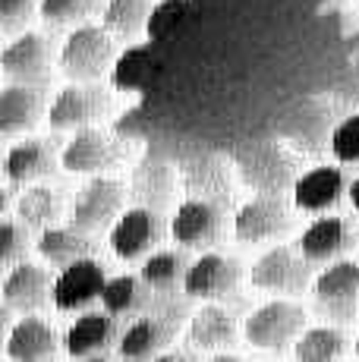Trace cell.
Returning <instances> with one entry per match:
<instances>
[{"instance_id":"cell-1","label":"cell","mask_w":359,"mask_h":362,"mask_svg":"<svg viewBox=\"0 0 359 362\" xmlns=\"http://www.w3.org/2000/svg\"><path fill=\"white\" fill-rule=\"evenodd\" d=\"M306 309L293 299H268L249 312V318L243 322V337L255 350H284V346L296 344L300 334L306 331Z\"/></svg>"},{"instance_id":"cell-2","label":"cell","mask_w":359,"mask_h":362,"mask_svg":"<svg viewBox=\"0 0 359 362\" xmlns=\"http://www.w3.org/2000/svg\"><path fill=\"white\" fill-rule=\"evenodd\" d=\"M114 35L98 25H79L60 47V69L73 82H98L114 69Z\"/></svg>"},{"instance_id":"cell-3","label":"cell","mask_w":359,"mask_h":362,"mask_svg":"<svg viewBox=\"0 0 359 362\" xmlns=\"http://www.w3.org/2000/svg\"><path fill=\"white\" fill-rule=\"evenodd\" d=\"M123 202H126L123 183L98 173V177H92L79 192H76V199L70 205V224L79 227V230H86V233L114 227L117 218L123 214Z\"/></svg>"},{"instance_id":"cell-4","label":"cell","mask_w":359,"mask_h":362,"mask_svg":"<svg viewBox=\"0 0 359 362\" xmlns=\"http://www.w3.org/2000/svg\"><path fill=\"white\" fill-rule=\"evenodd\" d=\"M249 281H252V287L268 290V293L296 296V293H302L309 284H315V277H312V271H309V259L300 249L271 246L252 264Z\"/></svg>"},{"instance_id":"cell-5","label":"cell","mask_w":359,"mask_h":362,"mask_svg":"<svg viewBox=\"0 0 359 362\" xmlns=\"http://www.w3.org/2000/svg\"><path fill=\"white\" fill-rule=\"evenodd\" d=\"M114 107L110 92H105L95 82H73V86L60 88L57 98L47 107V123L54 129H86L105 120Z\"/></svg>"},{"instance_id":"cell-6","label":"cell","mask_w":359,"mask_h":362,"mask_svg":"<svg viewBox=\"0 0 359 362\" xmlns=\"http://www.w3.org/2000/svg\"><path fill=\"white\" fill-rule=\"evenodd\" d=\"M126 158V148H123L120 139H114L110 132H105L101 127H86L76 129L73 139L60 148V167L70 173H107L114 170L117 164Z\"/></svg>"},{"instance_id":"cell-7","label":"cell","mask_w":359,"mask_h":362,"mask_svg":"<svg viewBox=\"0 0 359 362\" xmlns=\"http://www.w3.org/2000/svg\"><path fill=\"white\" fill-rule=\"evenodd\" d=\"M293 214L278 192H261L237 208L233 214V233L240 243H271L290 233Z\"/></svg>"},{"instance_id":"cell-8","label":"cell","mask_w":359,"mask_h":362,"mask_svg":"<svg viewBox=\"0 0 359 362\" xmlns=\"http://www.w3.org/2000/svg\"><path fill=\"white\" fill-rule=\"evenodd\" d=\"M312 296L322 315L334 322H350L359 303V262L341 259L322 271L312 284Z\"/></svg>"},{"instance_id":"cell-9","label":"cell","mask_w":359,"mask_h":362,"mask_svg":"<svg viewBox=\"0 0 359 362\" xmlns=\"http://www.w3.org/2000/svg\"><path fill=\"white\" fill-rule=\"evenodd\" d=\"M240 284V262L230 255L220 252H205L186 268L183 277V290L192 299H205V303H215L224 299L237 290Z\"/></svg>"},{"instance_id":"cell-10","label":"cell","mask_w":359,"mask_h":362,"mask_svg":"<svg viewBox=\"0 0 359 362\" xmlns=\"http://www.w3.org/2000/svg\"><path fill=\"white\" fill-rule=\"evenodd\" d=\"M107 287V271L101 262L95 259H79L73 264H66L54 281V305L64 312H76L92 305L95 299H101Z\"/></svg>"},{"instance_id":"cell-11","label":"cell","mask_w":359,"mask_h":362,"mask_svg":"<svg viewBox=\"0 0 359 362\" xmlns=\"http://www.w3.org/2000/svg\"><path fill=\"white\" fill-rule=\"evenodd\" d=\"M220 230H224V214L211 199H186L183 205L177 208L174 221H170V233L180 246L186 249H208L220 240Z\"/></svg>"},{"instance_id":"cell-12","label":"cell","mask_w":359,"mask_h":362,"mask_svg":"<svg viewBox=\"0 0 359 362\" xmlns=\"http://www.w3.org/2000/svg\"><path fill=\"white\" fill-rule=\"evenodd\" d=\"M161 243V218L151 208H126L110 227V249L117 259L133 262Z\"/></svg>"},{"instance_id":"cell-13","label":"cell","mask_w":359,"mask_h":362,"mask_svg":"<svg viewBox=\"0 0 359 362\" xmlns=\"http://www.w3.org/2000/svg\"><path fill=\"white\" fill-rule=\"evenodd\" d=\"M47 293H54V284L47 281V271L35 262H19L10 268L4 281V309L32 315L47 303Z\"/></svg>"},{"instance_id":"cell-14","label":"cell","mask_w":359,"mask_h":362,"mask_svg":"<svg viewBox=\"0 0 359 362\" xmlns=\"http://www.w3.org/2000/svg\"><path fill=\"white\" fill-rule=\"evenodd\" d=\"M57 161H60V155L51 139H23V142L10 145V151H6L4 173L10 183L25 186V183H35V180L47 177L57 167Z\"/></svg>"},{"instance_id":"cell-15","label":"cell","mask_w":359,"mask_h":362,"mask_svg":"<svg viewBox=\"0 0 359 362\" xmlns=\"http://www.w3.org/2000/svg\"><path fill=\"white\" fill-rule=\"evenodd\" d=\"M51 66L47 41L35 32H23L4 47V76L10 82H29L38 86Z\"/></svg>"},{"instance_id":"cell-16","label":"cell","mask_w":359,"mask_h":362,"mask_svg":"<svg viewBox=\"0 0 359 362\" xmlns=\"http://www.w3.org/2000/svg\"><path fill=\"white\" fill-rule=\"evenodd\" d=\"M45 114V92L29 82H10L0 95V132L6 139L29 132Z\"/></svg>"},{"instance_id":"cell-17","label":"cell","mask_w":359,"mask_h":362,"mask_svg":"<svg viewBox=\"0 0 359 362\" xmlns=\"http://www.w3.org/2000/svg\"><path fill=\"white\" fill-rule=\"evenodd\" d=\"M57 346V331L35 315L19 318L6 334V356L13 362H54Z\"/></svg>"},{"instance_id":"cell-18","label":"cell","mask_w":359,"mask_h":362,"mask_svg":"<svg viewBox=\"0 0 359 362\" xmlns=\"http://www.w3.org/2000/svg\"><path fill=\"white\" fill-rule=\"evenodd\" d=\"M343 196V173L341 167H312L293 180V205L300 211H328Z\"/></svg>"},{"instance_id":"cell-19","label":"cell","mask_w":359,"mask_h":362,"mask_svg":"<svg viewBox=\"0 0 359 362\" xmlns=\"http://www.w3.org/2000/svg\"><path fill=\"white\" fill-rule=\"evenodd\" d=\"M353 246V230L343 218H319L300 233V249L309 262H331Z\"/></svg>"},{"instance_id":"cell-20","label":"cell","mask_w":359,"mask_h":362,"mask_svg":"<svg viewBox=\"0 0 359 362\" xmlns=\"http://www.w3.org/2000/svg\"><path fill=\"white\" fill-rule=\"evenodd\" d=\"M114 315L105 312H86L70 325L66 331V353L73 359H88V356H101L114 340Z\"/></svg>"},{"instance_id":"cell-21","label":"cell","mask_w":359,"mask_h":362,"mask_svg":"<svg viewBox=\"0 0 359 362\" xmlns=\"http://www.w3.org/2000/svg\"><path fill=\"white\" fill-rule=\"evenodd\" d=\"M237 337V318L218 303H208L189 318L186 340L196 350H224Z\"/></svg>"},{"instance_id":"cell-22","label":"cell","mask_w":359,"mask_h":362,"mask_svg":"<svg viewBox=\"0 0 359 362\" xmlns=\"http://www.w3.org/2000/svg\"><path fill=\"white\" fill-rule=\"evenodd\" d=\"M170 340V325L161 318H136L120 337V359L123 362H151L161 356Z\"/></svg>"},{"instance_id":"cell-23","label":"cell","mask_w":359,"mask_h":362,"mask_svg":"<svg viewBox=\"0 0 359 362\" xmlns=\"http://www.w3.org/2000/svg\"><path fill=\"white\" fill-rule=\"evenodd\" d=\"M240 173L249 186L261 192H278L284 183H290L293 173V158H287L281 148H259L249 158H240Z\"/></svg>"},{"instance_id":"cell-24","label":"cell","mask_w":359,"mask_h":362,"mask_svg":"<svg viewBox=\"0 0 359 362\" xmlns=\"http://www.w3.org/2000/svg\"><path fill=\"white\" fill-rule=\"evenodd\" d=\"M38 255L45 259L47 264H57V268H66V264L79 262V259H88L92 252V240H88L86 230L79 227H45L35 243Z\"/></svg>"},{"instance_id":"cell-25","label":"cell","mask_w":359,"mask_h":362,"mask_svg":"<svg viewBox=\"0 0 359 362\" xmlns=\"http://www.w3.org/2000/svg\"><path fill=\"white\" fill-rule=\"evenodd\" d=\"M347 334L334 325H319V328H306L300 340L293 344L296 362H341L347 353Z\"/></svg>"},{"instance_id":"cell-26","label":"cell","mask_w":359,"mask_h":362,"mask_svg":"<svg viewBox=\"0 0 359 362\" xmlns=\"http://www.w3.org/2000/svg\"><path fill=\"white\" fill-rule=\"evenodd\" d=\"M60 214H64V196L47 186H32L16 202V221H23L25 227L45 230V227L57 224Z\"/></svg>"},{"instance_id":"cell-27","label":"cell","mask_w":359,"mask_h":362,"mask_svg":"<svg viewBox=\"0 0 359 362\" xmlns=\"http://www.w3.org/2000/svg\"><path fill=\"white\" fill-rule=\"evenodd\" d=\"M151 16V0H107L105 29L117 38H136Z\"/></svg>"},{"instance_id":"cell-28","label":"cell","mask_w":359,"mask_h":362,"mask_svg":"<svg viewBox=\"0 0 359 362\" xmlns=\"http://www.w3.org/2000/svg\"><path fill=\"white\" fill-rule=\"evenodd\" d=\"M145 287L148 284L133 274L107 277V287L101 293V305H105L110 315H136L145 305Z\"/></svg>"},{"instance_id":"cell-29","label":"cell","mask_w":359,"mask_h":362,"mask_svg":"<svg viewBox=\"0 0 359 362\" xmlns=\"http://www.w3.org/2000/svg\"><path fill=\"white\" fill-rule=\"evenodd\" d=\"M136 199H142L145 205H164L170 199V192L177 189V173L167 164H145L133 180Z\"/></svg>"},{"instance_id":"cell-30","label":"cell","mask_w":359,"mask_h":362,"mask_svg":"<svg viewBox=\"0 0 359 362\" xmlns=\"http://www.w3.org/2000/svg\"><path fill=\"white\" fill-rule=\"evenodd\" d=\"M186 277V262L180 252H151L142 264V281L148 290H174Z\"/></svg>"},{"instance_id":"cell-31","label":"cell","mask_w":359,"mask_h":362,"mask_svg":"<svg viewBox=\"0 0 359 362\" xmlns=\"http://www.w3.org/2000/svg\"><path fill=\"white\" fill-rule=\"evenodd\" d=\"M98 0H41V19L47 25H76L92 16Z\"/></svg>"},{"instance_id":"cell-32","label":"cell","mask_w":359,"mask_h":362,"mask_svg":"<svg viewBox=\"0 0 359 362\" xmlns=\"http://www.w3.org/2000/svg\"><path fill=\"white\" fill-rule=\"evenodd\" d=\"M29 227L16 218L4 221V233H0V259H4L6 268L25 262V252H29Z\"/></svg>"},{"instance_id":"cell-33","label":"cell","mask_w":359,"mask_h":362,"mask_svg":"<svg viewBox=\"0 0 359 362\" xmlns=\"http://www.w3.org/2000/svg\"><path fill=\"white\" fill-rule=\"evenodd\" d=\"M331 151L341 164H359V114L347 117L331 132Z\"/></svg>"},{"instance_id":"cell-34","label":"cell","mask_w":359,"mask_h":362,"mask_svg":"<svg viewBox=\"0 0 359 362\" xmlns=\"http://www.w3.org/2000/svg\"><path fill=\"white\" fill-rule=\"evenodd\" d=\"M41 13V0H0V25L6 35L23 32Z\"/></svg>"},{"instance_id":"cell-35","label":"cell","mask_w":359,"mask_h":362,"mask_svg":"<svg viewBox=\"0 0 359 362\" xmlns=\"http://www.w3.org/2000/svg\"><path fill=\"white\" fill-rule=\"evenodd\" d=\"M151 362H192V359L186 356V353H177V350H164L161 356H155Z\"/></svg>"},{"instance_id":"cell-36","label":"cell","mask_w":359,"mask_h":362,"mask_svg":"<svg viewBox=\"0 0 359 362\" xmlns=\"http://www.w3.org/2000/svg\"><path fill=\"white\" fill-rule=\"evenodd\" d=\"M347 196H350V202H353V208H359V177L350 183V189H347Z\"/></svg>"},{"instance_id":"cell-37","label":"cell","mask_w":359,"mask_h":362,"mask_svg":"<svg viewBox=\"0 0 359 362\" xmlns=\"http://www.w3.org/2000/svg\"><path fill=\"white\" fill-rule=\"evenodd\" d=\"M208 362H243V359H237V356H230V353H218V356H211Z\"/></svg>"},{"instance_id":"cell-38","label":"cell","mask_w":359,"mask_h":362,"mask_svg":"<svg viewBox=\"0 0 359 362\" xmlns=\"http://www.w3.org/2000/svg\"><path fill=\"white\" fill-rule=\"evenodd\" d=\"M82 362H110V359H105V356H88V359H82Z\"/></svg>"},{"instance_id":"cell-39","label":"cell","mask_w":359,"mask_h":362,"mask_svg":"<svg viewBox=\"0 0 359 362\" xmlns=\"http://www.w3.org/2000/svg\"><path fill=\"white\" fill-rule=\"evenodd\" d=\"M356 353H359V340H356Z\"/></svg>"}]
</instances>
